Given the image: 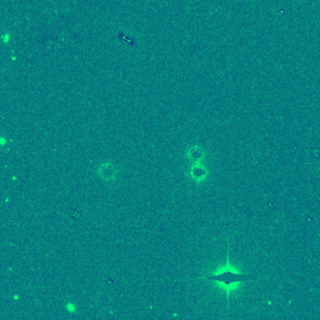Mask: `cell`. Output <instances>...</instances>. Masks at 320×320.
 <instances>
[{"instance_id": "cell-1", "label": "cell", "mask_w": 320, "mask_h": 320, "mask_svg": "<svg viewBox=\"0 0 320 320\" xmlns=\"http://www.w3.org/2000/svg\"><path fill=\"white\" fill-rule=\"evenodd\" d=\"M207 279L210 282H214L220 288L224 289L226 293L227 299L229 301V297L231 293L236 291L240 285L247 281L256 280V276L246 274L240 272L239 269L234 267L229 261V252L227 254V260L224 266L218 268L216 271L211 272L208 275Z\"/></svg>"}]
</instances>
